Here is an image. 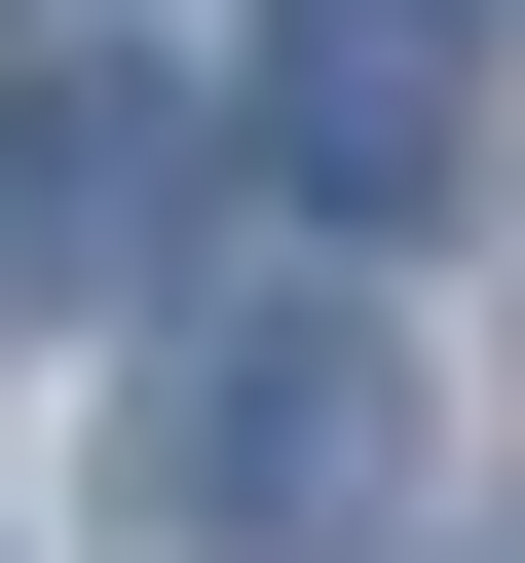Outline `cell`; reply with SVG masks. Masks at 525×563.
<instances>
[{
    "label": "cell",
    "mask_w": 525,
    "mask_h": 563,
    "mask_svg": "<svg viewBox=\"0 0 525 563\" xmlns=\"http://www.w3.org/2000/svg\"><path fill=\"white\" fill-rule=\"evenodd\" d=\"M450 151H488L450 0H301V38H262V188L301 225H450Z\"/></svg>",
    "instance_id": "3957f363"
},
{
    "label": "cell",
    "mask_w": 525,
    "mask_h": 563,
    "mask_svg": "<svg viewBox=\"0 0 525 563\" xmlns=\"http://www.w3.org/2000/svg\"><path fill=\"white\" fill-rule=\"evenodd\" d=\"M225 188H262V113H188V76H38V113H0V263H38V301H150V339L225 301V263H188Z\"/></svg>",
    "instance_id": "7a4b0ae2"
},
{
    "label": "cell",
    "mask_w": 525,
    "mask_h": 563,
    "mask_svg": "<svg viewBox=\"0 0 525 563\" xmlns=\"http://www.w3.org/2000/svg\"><path fill=\"white\" fill-rule=\"evenodd\" d=\"M376 488H413L376 263H225V301L113 376V563H376Z\"/></svg>",
    "instance_id": "6da1fadb"
}]
</instances>
